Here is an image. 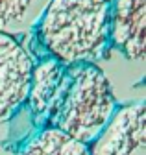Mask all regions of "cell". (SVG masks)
<instances>
[{
  "mask_svg": "<svg viewBox=\"0 0 146 155\" xmlns=\"http://www.w3.org/2000/svg\"><path fill=\"white\" fill-rule=\"evenodd\" d=\"M26 104L37 129H58L87 146L118 109L109 80L96 65H68L54 57L33 65Z\"/></svg>",
  "mask_w": 146,
  "mask_h": 155,
  "instance_id": "6da1fadb",
  "label": "cell"
},
{
  "mask_svg": "<svg viewBox=\"0 0 146 155\" xmlns=\"http://www.w3.org/2000/svg\"><path fill=\"white\" fill-rule=\"evenodd\" d=\"M115 0H50L35 33L46 52L61 63H93L111 52V15Z\"/></svg>",
  "mask_w": 146,
  "mask_h": 155,
  "instance_id": "7a4b0ae2",
  "label": "cell"
},
{
  "mask_svg": "<svg viewBox=\"0 0 146 155\" xmlns=\"http://www.w3.org/2000/svg\"><path fill=\"white\" fill-rule=\"evenodd\" d=\"M33 61L11 35L0 33V126L9 122L28 98Z\"/></svg>",
  "mask_w": 146,
  "mask_h": 155,
  "instance_id": "3957f363",
  "label": "cell"
},
{
  "mask_svg": "<svg viewBox=\"0 0 146 155\" xmlns=\"http://www.w3.org/2000/svg\"><path fill=\"white\" fill-rule=\"evenodd\" d=\"M89 155H146L144 102L118 107L102 133L89 144Z\"/></svg>",
  "mask_w": 146,
  "mask_h": 155,
  "instance_id": "277c9868",
  "label": "cell"
},
{
  "mask_svg": "<svg viewBox=\"0 0 146 155\" xmlns=\"http://www.w3.org/2000/svg\"><path fill=\"white\" fill-rule=\"evenodd\" d=\"M146 0H115L111 15V48L131 61H142L146 50Z\"/></svg>",
  "mask_w": 146,
  "mask_h": 155,
  "instance_id": "5b68a950",
  "label": "cell"
},
{
  "mask_svg": "<svg viewBox=\"0 0 146 155\" xmlns=\"http://www.w3.org/2000/svg\"><path fill=\"white\" fill-rule=\"evenodd\" d=\"M50 0H0V33L24 35L37 26Z\"/></svg>",
  "mask_w": 146,
  "mask_h": 155,
  "instance_id": "8992f818",
  "label": "cell"
},
{
  "mask_svg": "<svg viewBox=\"0 0 146 155\" xmlns=\"http://www.w3.org/2000/svg\"><path fill=\"white\" fill-rule=\"evenodd\" d=\"M17 155H89V146L58 129L43 127L21 146Z\"/></svg>",
  "mask_w": 146,
  "mask_h": 155,
  "instance_id": "52a82bcc",
  "label": "cell"
}]
</instances>
